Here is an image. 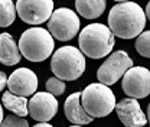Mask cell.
Returning <instances> with one entry per match:
<instances>
[{
	"label": "cell",
	"mask_w": 150,
	"mask_h": 127,
	"mask_svg": "<svg viewBox=\"0 0 150 127\" xmlns=\"http://www.w3.org/2000/svg\"><path fill=\"white\" fill-rule=\"evenodd\" d=\"M9 91L19 97H33L38 90V77L29 68H18L9 77Z\"/></svg>",
	"instance_id": "11"
},
{
	"label": "cell",
	"mask_w": 150,
	"mask_h": 127,
	"mask_svg": "<svg viewBox=\"0 0 150 127\" xmlns=\"http://www.w3.org/2000/svg\"><path fill=\"white\" fill-rule=\"evenodd\" d=\"M56 97L48 91H39L29 100V114L38 123H48L58 113Z\"/></svg>",
	"instance_id": "10"
},
{
	"label": "cell",
	"mask_w": 150,
	"mask_h": 127,
	"mask_svg": "<svg viewBox=\"0 0 150 127\" xmlns=\"http://www.w3.org/2000/svg\"><path fill=\"white\" fill-rule=\"evenodd\" d=\"M107 3L104 0H76L75 9L76 13L85 19H97L100 18L105 10Z\"/></svg>",
	"instance_id": "16"
},
{
	"label": "cell",
	"mask_w": 150,
	"mask_h": 127,
	"mask_svg": "<svg viewBox=\"0 0 150 127\" xmlns=\"http://www.w3.org/2000/svg\"><path fill=\"white\" fill-rule=\"evenodd\" d=\"M22 59L20 48L13 36L7 32L0 35V62L6 67L18 65Z\"/></svg>",
	"instance_id": "14"
},
{
	"label": "cell",
	"mask_w": 150,
	"mask_h": 127,
	"mask_svg": "<svg viewBox=\"0 0 150 127\" xmlns=\"http://www.w3.org/2000/svg\"><path fill=\"white\" fill-rule=\"evenodd\" d=\"M18 15L16 10V3H13L12 0H1L0 1V26L1 28H7L10 26Z\"/></svg>",
	"instance_id": "17"
},
{
	"label": "cell",
	"mask_w": 150,
	"mask_h": 127,
	"mask_svg": "<svg viewBox=\"0 0 150 127\" xmlns=\"http://www.w3.org/2000/svg\"><path fill=\"white\" fill-rule=\"evenodd\" d=\"M144 12H146V18H147V20L150 22V1L147 3V6H146V10H144Z\"/></svg>",
	"instance_id": "23"
},
{
	"label": "cell",
	"mask_w": 150,
	"mask_h": 127,
	"mask_svg": "<svg viewBox=\"0 0 150 127\" xmlns=\"http://www.w3.org/2000/svg\"><path fill=\"white\" fill-rule=\"evenodd\" d=\"M0 127H29V123L23 117H19L15 114H7L4 120L0 123Z\"/></svg>",
	"instance_id": "20"
},
{
	"label": "cell",
	"mask_w": 150,
	"mask_h": 127,
	"mask_svg": "<svg viewBox=\"0 0 150 127\" xmlns=\"http://www.w3.org/2000/svg\"><path fill=\"white\" fill-rule=\"evenodd\" d=\"M146 12L133 1L115 3L108 13V28L114 36L120 39H133L140 36L146 26Z\"/></svg>",
	"instance_id": "1"
},
{
	"label": "cell",
	"mask_w": 150,
	"mask_h": 127,
	"mask_svg": "<svg viewBox=\"0 0 150 127\" xmlns=\"http://www.w3.org/2000/svg\"><path fill=\"white\" fill-rule=\"evenodd\" d=\"M16 10L20 20L33 28L45 22L48 23L55 12L52 0H18Z\"/></svg>",
	"instance_id": "8"
},
{
	"label": "cell",
	"mask_w": 150,
	"mask_h": 127,
	"mask_svg": "<svg viewBox=\"0 0 150 127\" xmlns=\"http://www.w3.org/2000/svg\"><path fill=\"white\" fill-rule=\"evenodd\" d=\"M81 101L85 111L93 118L107 117L112 110H115L117 106L115 95L111 88L101 82H93L87 85L82 91Z\"/></svg>",
	"instance_id": "5"
},
{
	"label": "cell",
	"mask_w": 150,
	"mask_h": 127,
	"mask_svg": "<svg viewBox=\"0 0 150 127\" xmlns=\"http://www.w3.org/2000/svg\"><path fill=\"white\" fill-rule=\"evenodd\" d=\"M32 127H54V126L49 124V123H36L35 126H32Z\"/></svg>",
	"instance_id": "22"
},
{
	"label": "cell",
	"mask_w": 150,
	"mask_h": 127,
	"mask_svg": "<svg viewBox=\"0 0 150 127\" xmlns=\"http://www.w3.org/2000/svg\"><path fill=\"white\" fill-rule=\"evenodd\" d=\"M121 87L130 98H146L150 94V71L146 67H133L123 77Z\"/></svg>",
	"instance_id": "9"
},
{
	"label": "cell",
	"mask_w": 150,
	"mask_h": 127,
	"mask_svg": "<svg viewBox=\"0 0 150 127\" xmlns=\"http://www.w3.org/2000/svg\"><path fill=\"white\" fill-rule=\"evenodd\" d=\"M130 68H133V59L129 54L121 49L115 51L100 65L97 71V79L98 82L111 87L120 78H123Z\"/></svg>",
	"instance_id": "7"
},
{
	"label": "cell",
	"mask_w": 150,
	"mask_h": 127,
	"mask_svg": "<svg viewBox=\"0 0 150 127\" xmlns=\"http://www.w3.org/2000/svg\"><path fill=\"white\" fill-rule=\"evenodd\" d=\"M85 55L71 45L56 49L51 59V71L62 81H75L85 71Z\"/></svg>",
	"instance_id": "4"
},
{
	"label": "cell",
	"mask_w": 150,
	"mask_h": 127,
	"mask_svg": "<svg viewBox=\"0 0 150 127\" xmlns=\"http://www.w3.org/2000/svg\"><path fill=\"white\" fill-rule=\"evenodd\" d=\"M81 97H82V92H72L71 95H68V98L65 100V104H64L65 117L74 126H87L94 120L85 111L82 101H81Z\"/></svg>",
	"instance_id": "13"
},
{
	"label": "cell",
	"mask_w": 150,
	"mask_h": 127,
	"mask_svg": "<svg viewBox=\"0 0 150 127\" xmlns=\"http://www.w3.org/2000/svg\"><path fill=\"white\" fill-rule=\"evenodd\" d=\"M81 22L75 10H71L69 7H59L52 15V18L48 22V31L61 42H67L74 39L79 33Z\"/></svg>",
	"instance_id": "6"
},
{
	"label": "cell",
	"mask_w": 150,
	"mask_h": 127,
	"mask_svg": "<svg viewBox=\"0 0 150 127\" xmlns=\"http://www.w3.org/2000/svg\"><path fill=\"white\" fill-rule=\"evenodd\" d=\"M19 48L22 56L30 62H43L51 55H54L55 40L48 29L43 28H29L19 39Z\"/></svg>",
	"instance_id": "3"
},
{
	"label": "cell",
	"mask_w": 150,
	"mask_h": 127,
	"mask_svg": "<svg viewBox=\"0 0 150 127\" xmlns=\"http://www.w3.org/2000/svg\"><path fill=\"white\" fill-rule=\"evenodd\" d=\"M6 84H9V77H6L4 72H0V90L4 91Z\"/></svg>",
	"instance_id": "21"
},
{
	"label": "cell",
	"mask_w": 150,
	"mask_h": 127,
	"mask_svg": "<svg viewBox=\"0 0 150 127\" xmlns=\"http://www.w3.org/2000/svg\"><path fill=\"white\" fill-rule=\"evenodd\" d=\"M115 114L124 127H143L147 123V116L143 113L136 98H123L115 106Z\"/></svg>",
	"instance_id": "12"
},
{
	"label": "cell",
	"mask_w": 150,
	"mask_h": 127,
	"mask_svg": "<svg viewBox=\"0 0 150 127\" xmlns=\"http://www.w3.org/2000/svg\"><path fill=\"white\" fill-rule=\"evenodd\" d=\"M147 123H150V103H149V107H147Z\"/></svg>",
	"instance_id": "24"
},
{
	"label": "cell",
	"mask_w": 150,
	"mask_h": 127,
	"mask_svg": "<svg viewBox=\"0 0 150 127\" xmlns=\"http://www.w3.org/2000/svg\"><path fill=\"white\" fill-rule=\"evenodd\" d=\"M69 127H82V126H69Z\"/></svg>",
	"instance_id": "25"
},
{
	"label": "cell",
	"mask_w": 150,
	"mask_h": 127,
	"mask_svg": "<svg viewBox=\"0 0 150 127\" xmlns=\"http://www.w3.org/2000/svg\"><path fill=\"white\" fill-rule=\"evenodd\" d=\"M45 88H46V91L49 94L58 97V95H62L65 92L67 87H65V81H62V79H59L56 77H51V78H48V81L45 84Z\"/></svg>",
	"instance_id": "19"
},
{
	"label": "cell",
	"mask_w": 150,
	"mask_h": 127,
	"mask_svg": "<svg viewBox=\"0 0 150 127\" xmlns=\"http://www.w3.org/2000/svg\"><path fill=\"white\" fill-rule=\"evenodd\" d=\"M134 48L137 54L143 58H150V31H144L140 36L136 39Z\"/></svg>",
	"instance_id": "18"
},
{
	"label": "cell",
	"mask_w": 150,
	"mask_h": 127,
	"mask_svg": "<svg viewBox=\"0 0 150 127\" xmlns=\"http://www.w3.org/2000/svg\"><path fill=\"white\" fill-rule=\"evenodd\" d=\"M78 45L85 56L91 59H101L111 55L115 45V36L108 26L103 23H91L79 32Z\"/></svg>",
	"instance_id": "2"
},
{
	"label": "cell",
	"mask_w": 150,
	"mask_h": 127,
	"mask_svg": "<svg viewBox=\"0 0 150 127\" xmlns=\"http://www.w3.org/2000/svg\"><path fill=\"white\" fill-rule=\"evenodd\" d=\"M1 106L3 109L9 110L12 114L19 117H26L29 114V100L26 97H19L12 94L10 91H4L1 95Z\"/></svg>",
	"instance_id": "15"
}]
</instances>
